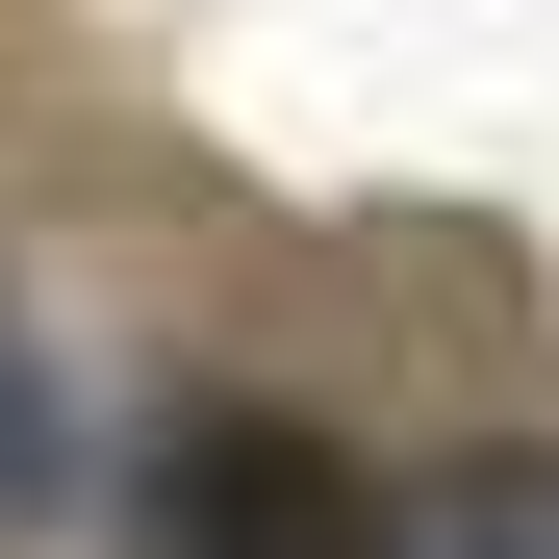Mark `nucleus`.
I'll list each match as a JSON object with an SVG mask.
<instances>
[{
	"label": "nucleus",
	"mask_w": 559,
	"mask_h": 559,
	"mask_svg": "<svg viewBox=\"0 0 559 559\" xmlns=\"http://www.w3.org/2000/svg\"><path fill=\"white\" fill-rule=\"evenodd\" d=\"M128 559H382V484L280 407H178L128 457Z\"/></svg>",
	"instance_id": "nucleus-1"
},
{
	"label": "nucleus",
	"mask_w": 559,
	"mask_h": 559,
	"mask_svg": "<svg viewBox=\"0 0 559 559\" xmlns=\"http://www.w3.org/2000/svg\"><path fill=\"white\" fill-rule=\"evenodd\" d=\"M382 559H559V457H457V484H407Z\"/></svg>",
	"instance_id": "nucleus-2"
},
{
	"label": "nucleus",
	"mask_w": 559,
	"mask_h": 559,
	"mask_svg": "<svg viewBox=\"0 0 559 559\" xmlns=\"http://www.w3.org/2000/svg\"><path fill=\"white\" fill-rule=\"evenodd\" d=\"M51 509H76V382H51L26 280H0V534H51Z\"/></svg>",
	"instance_id": "nucleus-3"
}]
</instances>
